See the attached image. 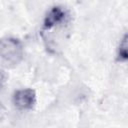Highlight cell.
I'll use <instances>...</instances> for the list:
<instances>
[{"mask_svg":"<svg viewBox=\"0 0 128 128\" xmlns=\"http://www.w3.org/2000/svg\"><path fill=\"white\" fill-rule=\"evenodd\" d=\"M66 18V12L62 7L55 6L53 7L45 16L43 22V28L45 30H50L55 26L62 23Z\"/></svg>","mask_w":128,"mask_h":128,"instance_id":"3957f363","label":"cell"},{"mask_svg":"<svg viewBox=\"0 0 128 128\" xmlns=\"http://www.w3.org/2000/svg\"><path fill=\"white\" fill-rule=\"evenodd\" d=\"M36 95L32 89H21L13 94V104L19 110H30L35 106Z\"/></svg>","mask_w":128,"mask_h":128,"instance_id":"7a4b0ae2","label":"cell"},{"mask_svg":"<svg viewBox=\"0 0 128 128\" xmlns=\"http://www.w3.org/2000/svg\"><path fill=\"white\" fill-rule=\"evenodd\" d=\"M23 48L19 40L7 37L2 39L0 44L1 64L5 68H11L19 64L22 60Z\"/></svg>","mask_w":128,"mask_h":128,"instance_id":"6da1fadb","label":"cell"},{"mask_svg":"<svg viewBox=\"0 0 128 128\" xmlns=\"http://www.w3.org/2000/svg\"><path fill=\"white\" fill-rule=\"evenodd\" d=\"M118 56L121 60H128V34L123 37L119 45Z\"/></svg>","mask_w":128,"mask_h":128,"instance_id":"277c9868","label":"cell"}]
</instances>
